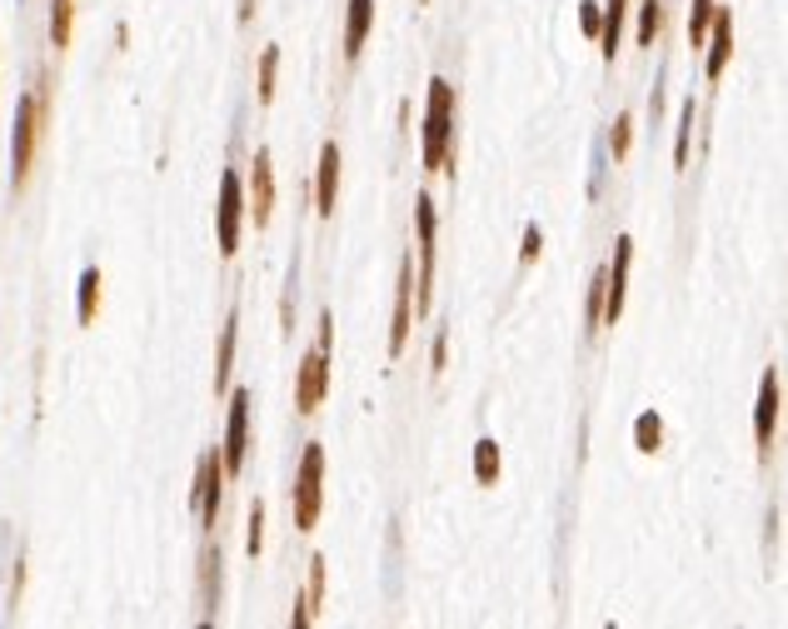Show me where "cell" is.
Segmentation results:
<instances>
[{
	"mask_svg": "<svg viewBox=\"0 0 788 629\" xmlns=\"http://www.w3.org/2000/svg\"><path fill=\"white\" fill-rule=\"evenodd\" d=\"M424 170L454 175V86L430 80V106H424Z\"/></svg>",
	"mask_w": 788,
	"mask_h": 629,
	"instance_id": "6da1fadb",
	"label": "cell"
},
{
	"mask_svg": "<svg viewBox=\"0 0 788 629\" xmlns=\"http://www.w3.org/2000/svg\"><path fill=\"white\" fill-rule=\"evenodd\" d=\"M330 345H335V320L324 314L320 320V340L304 350L300 369H295V410L300 415H314L330 395Z\"/></svg>",
	"mask_w": 788,
	"mask_h": 629,
	"instance_id": "7a4b0ae2",
	"label": "cell"
},
{
	"mask_svg": "<svg viewBox=\"0 0 788 629\" xmlns=\"http://www.w3.org/2000/svg\"><path fill=\"white\" fill-rule=\"evenodd\" d=\"M45 110H51L45 90H31V96H21V106H15V135H11L15 190H25V180H31V165H35V151H41V131H45Z\"/></svg>",
	"mask_w": 788,
	"mask_h": 629,
	"instance_id": "3957f363",
	"label": "cell"
},
{
	"mask_svg": "<svg viewBox=\"0 0 788 629\" xmlns=\"http://www.w3.org/2000/svg\"><path fill=\"white\" fill-rule=\"evenodd\" d=\"M324 510V445H304L300 475H295V530H314Z\"/></svg>",
	"mask_w": 788,
	"mask_h": 629,
	"instance_id": "277c9868",
	"label": "cell"
},
{
	"mask_svg": "<svg viewBox=\"0 0 788 629\" xmlns=\"http://www.w3.org/2000/svg\"><path fill=\"white\" fill-rule=\"evenodd\" d=\"M240 230H245V180L235 170H225L220 180V206H215V245L220 255L240 250Z\"/></svg>",
	"mask_w": 788,
	"mask_h": 629,
	"instance_id": "5b68a950",
	"label": "cell"
},
{
	"mask_svg": "<svg viewBox=\"0 0 788 629\" xmlns=\"http://www.w3.org/2000/svg\"><path fill=\"white\" fill-rule=\"evenodd\" d=\"M220 485H225V465H220V450H206L200 465H195V489H190V510L195 520L215 530V515H220Z\"/></svg>",
	"mask_w": 788,
	"mask_h": 629,
	"instance_id": "8992f818",
	"label": "cell"
},
{
	"mask_svg": "<svg viewBox=\"0 0 788 629\" xmlns=\"http://www.w3.org/2000/svg\"><path fill=\"white\" fill-rule=\"evenodd\" d=\"M249 455V395L235 390L230 395V424H225V450H220V465L225 475H240Z\"/></svg>",
	"mask_w": 788,
	"mask_h": 629,
	"instance_id": "52a82bcc",
	"label": "cell"
},
{
	"mask_svg": "<svg viewBox=\"0 0 788 629\" xmlns=\"http://www.w3.org/2000/svg\"><path fill=\"white\" fill-rule=\"evenodd\" d=\"M629 265H634V240L619 235V240H614V261H609V271H604V325H614L619 314H624Z\"/></svg>",
	"mask_w": 788,
	"mask_h": 629,
	"instance_id": "ba28073f",
	"label": "cell"
},
{
	"mask_svg": "<svg viewBox=\"0 0 788 629\" xmlns=\"http://www.w3.org/2000/svg\"><path fill=\"white\" fill-rule=\"evenodd\" d=\"M245 210L255 216V230L270 225V216H275V161H270V151H255V165H249V200H245Z\"/></svg>",
	"mask_w": 788,
	"mask_h": 629,
	"instance_id": "9c48e42d",
	"label": "cell"
},
{
	"mask_svg": "<svg viewBox=\"0 0 788 629\" xmlns=\"http://www.w3.org/2000/svg\"><path fill=\"white\" fill-rule=\"evenodd\" d=\"M414 225H420V300H414V310H430V285H434V230H440V220H434V200L420 196V206H414Z\"/></svg>",
	"mask_w": 788,
	"mask_h": 629,
	"instance_id": "30bf717a",
	"label": "cell"
},
{
	"mask_svg": "<svg viewBox=\"0 0 788 629\" xmlns=\"http://www.w3.org/2000/svg\"><path fill=\"white\" fill-rule=\"evenodd\" d=\"M778 405H784V375H778V369H764V385H758V410H754V440H758V450L774 445Z\"/></svg>",
	"mask_w": 788,
	"mask_h": 629,
	"instance_id": "8fae6325",
	"label": "cell"
},
{
	"mask_svg": "<svg viewBox=\"0 0 788 629\" xmlns=\"http://www.w3.org/2000/svg\"><path fill=\"white\" fill-rule=\"evenodd\" d=\"M410 314H414V265H400V285H395V325H389V360H400L410 345Z\"/></svg>",
	"mask_w": 788,
	"mask_h": 629,
	"instance_id": "7c38bea8",
	"label": "cell"
},
{
	"mask_svg": "<svg viewBox=\"0 0 788 629\" xmlns=\"http://www.w3.org/2000/svg\"><path fill=\"white\" fill-rule=\"evenodd\" d=\"M709 60H703V70H709V80H719L729 70V60H734V11H713V25H709Z\"/></svg>",
	"mask_w": 788,
	"mask_h": 629,
	"instance_id": "4fadbf2b",
	"label": "cell"
},
{
	"mask_svg": "<svg viewBox=\"0 0 788 629\" xmlns=\"http://www.w3.org/2000/svg\"><path fill=\"white\" fill-rule=\"evenodd\" d=\"M335 196H340V145L330 141L320 151V170H314V206H320V216H335Z\"/></svg>",
	"mask_w": 788,
	"mask_h": 629,
	"instance_id": "5bb4252c",
	"label": "cell"
},
{
	"mask_svg": "<svg viewBox=\"0 0 788 629\" xmlns=\"http://www.w3.org/2000/svg\"><path fill=\"white\" fill-rule=\"evenodd\" d=\"M369 25H375V0H349L345 15V60H355L369 41Z\"/></svg>",
	"mask_w": 788,
	"mask_h": 629,
	"instance_id": "9a60e30c",
	"label": "cell"
},
{
	"mask_svg": "<svg viewBox=\"0 0 788 629\" xmlns=\"http://www.w3.org/2000/svg\"><path fill=\"white\" fill-rule=\"evenodd\" d=\"M624 21H629V0H604V11H599V35H595V41L604 45V60H614V55H619Z\"/></svg>",
	"mask_w": 788,
	"mask_h": 629,
	"instance_id": "2e32d148",
	"label": "cell"
},
{
	"mask_svg": "<svg viewBox=\"0 0 788 629\" xmlns=\"http://www.w3.org/2000/svg\"><path fill=\"white\" fill-rule=\"evenodd\" d=\"M235 345H240V314H225V330H220V355H215V395L230 390V365H235Z\"/></svg>",
	"mask_w": 788,
	"mask_h": 629,
	"instance_id": "e0dca14e",
	"label": "cell"
},
{
	"mask_svg": "<svg viewBox=\"0 0 788 629\" xmlns=\"http://www.w3.org/2000/svg\"><path fill=\"white\" fill-rule=\"evenodd\" d=\"M320 599H324V560H314L310 564V589H304V599H300V609L290 615V625L295 629H304L314 619V609H320Z\"/></svg>",
	"mask_w": 788,
	"mask_h": 629,
	"instance_id": "ac0fdd59",
	"label": "cell"
},
{
	"mask_svg": "<svg viewBox=\"0 0 788 629\" xmlns=\"http://www.w3.org/2000/svg\"><path fill=\"white\" fill-rule=\"evenodd\" d=\"M76 35V0H51V45L65 51Z\"/></svg>",
	"mask_w": 788,
	"mask_h": 629,
	"instance_id": "d6986e66",
	"label": "cell"
},
{
	"mask_svg": "<svg viewBox=\"0 0 788 629\" xmlns=\"http://www.w3.org/2000/svg\"><path fill=\"white\" fill-rule=\"evenodd\" d=\"M100 290H106V275L96 271V265H90L86 275H80V325H90V320H96L100 314Z\"/></svg>",
	"mask_w": 788,
	"mask_h": 629,
	"instance_id": "ffe728a7",
	"label": "cell"
},
{
	"mask_svg": "<svg viewBox=\"0 0 788 629\" xmlns=\"http://www.w3.org/2000/svg\"><path fill=\"white\" fill-rule=\"evenodd\" d=\"M634 445L644 450V455H659V445H664V420H659L654 410L634 420Z\"/></svg>",
	"mask_w": 788,
	"mask_h": 629,
	"instance_id": "44dd1931",
	"label": "cell"
},
{
	"mask_svg": "<svg viewBox=\"0 0 788 629\" xmlns=\"http://www.w3.org/2000/svg\"><path fill=\"white\" fill-rule=\"evenodd\" d=\"M275 76H280V45H265V55H259V86H255L259 106L275 100Z\"/></svg>",
	"mask_w": 788,
	"mask_h": 629,
	"instance_id": "7402d4cb",
	"label": "cell"
},
{
	"mask_svg": "<svg viewBox=\"0 0 788 629\" xmlns=\"http://www.w3.org/2000/svg\"><path fill=\"white\" fill-rule=\"evenodd\" d=\"M713 11H719V0H693V11H689V41H693V51H699L703 41H709Z\"/></svg>",
	"mask_w": 788,
	"mask_h": 629,
	"instance_id": "603a6c76",
	"label": "cell"
},
{
	"mask_svg": "<svg viewBox=\"0 0 788 629\" xmlns=\"http://www.w3.org/2000/svg\"><path fill=\"white\" fill-rule=\"evenodd\" d=\"M475 479L479 485H495L499 479V445L495 440H479L475 445Z\"/></svg>",
	"mask_w": 788,
	"mask_h": 629,
	"instance_id": "cb8c5ba5",
	"label": "cell"
},
{
	"mask_svg": "<svg viewBox=\"0 0 788 629\" xmlns=\"http://www.w3.org/2000/svg\"><path fill=\"white\" fill-rule=\"evenodd\" d=\"M659 31H664V0H644L639 5V45H654Z\"/></svg>",
	"mask_w": 788,
	"mask_h": 629,
	"instance_id": "d4e9b609",
	"label": "cell"
},
{
	"mask_svg": "<svg viewBox=\"0 0 788 629\" xmlns=\"http://www.w3.org/2000/svg\"><path fill=\"white\" fill-rule=\"evenodd\" d=\"M584 325H589V335H595L599 325H604V271L595 275V285H589V305H584Z\"/></svg>",
	"mask_w": 788,
	"mask_h": 629,
	"instance_id": "484cf974",
	"label": "cell"
},
{
	"mask_svg": "<svg viewBox=\"0 0 788 629\" xmlns=\"http://www.w3.org/2000/svg\"><path fill=\"white\" fill-rule=\"evenodd\" d=\"M629 145H634V115H619V120H614V135H609V151H614V161H624Z\"/></svg>",
	"mask_w": 788,
	"mask_h": 629,
	"instance_id": "4316f807",
	"label": "cell"
},
{
	"mask_svg": "<svg viewBox=\"0 0 788 629\" xmlns=\"http://www.w3.org/2000/svg\"><path fill=\"white\" fill-rule=\"evenodd\" d=\"M689 131H693V100L684 106V115H679V145H674V165H689Z\"/></svg>",
	"mask_w": 788,
	"mask_h": 629,
	"instance_id": "83f0119b",
	"label": "cell"
},
{
	"mask_svg": "<svg viewBox=\"0 0 788 629\" xmlns=\"http://www.w3.org/2000/svg\"><path fill=\"white\" fill-rule=\"evenodd\" d=\"M245 550L249 554H259L265 550V505L255 499V510H249V534H245Z\"/></svg>",
	"mask_w": 788,
	"mask_h": 629,
	"instance_id": "f1b7e54d",
	"label": "cell"
},
{
	"mask_svg": "<svg viewBox=\"0 0 788 629\" xmlns=\"http://www.w3.org/2000/svg\"><path fill=\"white\" fill-rule=\"evenodd\" d=\"M540 250H544V230L530 225V230H524V245H519V261L534 265V261H540Z\"/></svg>",
	"mask_w": 788,
	"mask_h": 629,
	"instance_id": "f546056e",
	"label": "cell"
},
{
	"mask_svg": "<svg viewBox=\"0 0 788 629\" xmlns=\"http://www.w3.org/2000/svg\"><path fill=\"white\" fill-rule=\"evenodd\" d=\"M579 21H584V35H599V5L595 0H584L579 5Z\"/></svg>",
	"mask_w": 788,
	"mask_h": 629,
	"instance_id": "4dcf8cb0",
	"label": "cell"
},
{
	"mask_svg": "<svg viewBox=\"0 0 788 629\" xmlns=\"http://www.w3.org/2000/svg\"><path fill=\"white\" fill-rule=\"evenodd\" d=\"M235 15H240V25H249V21H255V0H240Z\"/></svg>",
	"mask_w": 788,
	"mask_h": 629,
	"instance_id": "1f68e13d",
	"label": "cell"
},
{
	"mask_svg": "<svg viewBox=\"0 0 788 629\" xmlns=\"http://www.w3.org/2000/svg\"><path fill=\"white\" fill-rule=\"evenodd\" d=\"M444 350H450V340L440 335V340H434V369H444Z\"/></svg>",
	"mask_w": 788,
	"mask_h": 629,
	"instance_id": "d6a6232c",
	"label": "cell"
}]
</instances>
